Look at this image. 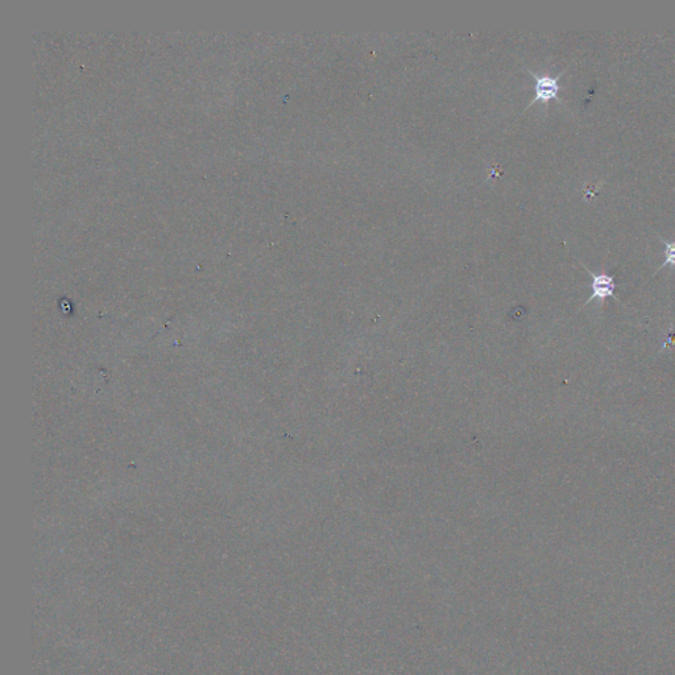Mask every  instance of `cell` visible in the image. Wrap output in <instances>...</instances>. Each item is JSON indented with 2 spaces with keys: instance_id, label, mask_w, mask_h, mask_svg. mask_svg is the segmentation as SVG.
I'll use <instances>...</instances> for the list:
<instances>
[{
  "instance_id": "1",
  "label": "cell",
  "mask_w": 675,
  "mask_h": 675,
  "mask_svg": "<svg viewBox=\"0 0 675 675\" xmlns=\"http://www.w3.org/2000/svg\"><path fill=\"white\" fill-rule=\"evenodd\" d=\"M530 75L536 80V95L533 98V101L530 102L529 106L526 107V110L530 109L533 104H536L537 102H544V103H548L549 101L551 99H556V101L565 104L563 102L561 101L559 98V92L562 90V87L559 86V80L563 77V74L566 73V70H563L562 73L558 74L557 77H551V75H537L534 72L531 70H528Z\"/></svg>"
},
{
  "instance_id": "2",
  "label": "cell",
  "mask_w": 675,
  "mask_h": 675,
  "mask_svg": "<svg viewBox=\"0 0 675 675\" xmlns=\"http://www.w3.org/2000/svg\"><path fill=\"white\" fill-rule=\"evenodd\" d=\"M584 269L590 274L591 279H593V294L591 297L588 298V301L585 302V305H588L590 302L593 301V300H600V301H604L605 298L608 297H613L616 298L615 296V279L613 276H608V274H595L585 266V265L582 264ZM617 300V298H616Z\"/></svg>"
},
{
  "instance_id": "3",
  "label": "cell",
  "mask_w": 675,
  "mask_h": 675,
  "mask_svg": "<svg viewBox=\"0 0 675 675\" xmlns=\"http://www.w3.org/2000/svg\"><path fill=\"white\" fill-rule=\"evenodd\" d=\"M658 239H659V240L664 243V246H665V249H666V259H665L664 264L658 268V271L656 274H658L661 269H664L665 266H675V242H669V240L659 237V235H658Z\"/></svg>"
}]
</instances>
